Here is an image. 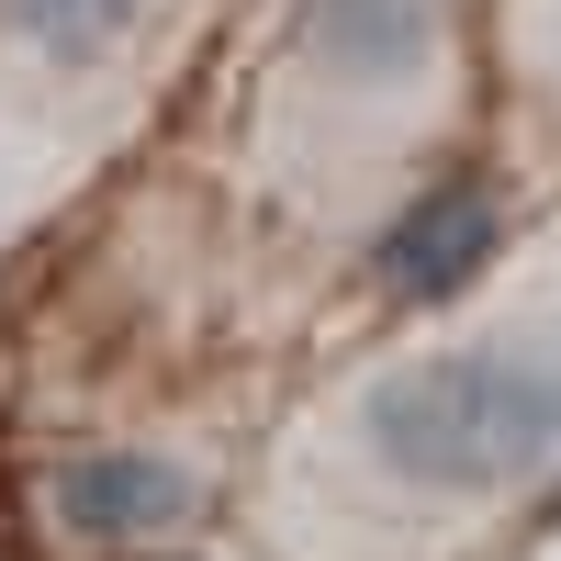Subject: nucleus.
Here are the masks:
<instances>
[{
  "mask_svg": "<svg viewBox=\"0 0 561 561\" xmlns=\"http://www.w3.org/2000/svg\"><path fill=\"white\" fill-rule=\"evenodd\" d=\"M561 494V248L460 280L404 348L359 359L270 460L293 561H460Z\"/></svg>",
  "mask_w": 561,
  "mask_h": 561,
  "instance_id": "obj_1",
  "label": "nucleus"
},
{
  "mask_svg": "<svg viewBox=\"0 0 561 561\" xmlns=\"http://www.w3.org/2000/svg\"><path fill=\"white\" fill-rule=\"evenodd\" d=\"M57 180H68V102L0 68V259H12V237L45 214Z\"/></svg>",
  "mask_w": 561,
  "mask_h": 561,
  "instance_id": "obj_5",
  "label": "nucleus"
},
{
  "mask_svg": "<svg viewBox=\"0 0 561 561\" xmlns=\"http://www.w3.org/2000/svg\"><path fill=\"white\" fill-rule=\"evenodd\" d=\"M158 23H169V0H0V68L57 90V102H90V90L135 79Z\"/></svg>",
  "mask_w": 561,
  "mask_h": 561,
  "instance_id": "obj_4",
  "label": "nucleus"
},
{
  "mask_svg": "<svg viewBox=\"0 0 561 561\" xmlns=\"http://www.w3.org/2000/svg\"><path fill=\"white\" fill-rule=\"evenodd\" d=\"M158 561H192V550H158Z\"/></svg>",
  "mask_w": 561,
  "mask_h": 561,
  "instance_id": "obj_6",
  "label": "nucleus"
},
{
  "mask_svg": "<svg viewBox=\"0 0 561 561\" xmlns=\"http://www.w3.org/2000/svg\"><path fill=\"white\" fill-rule=\"evenodd\" d=\"M449 79V0H293L270 79V147L293 180H348L427 124Z\"/></svg>",
  "mask_w": 561,
  "mask_h": 561,
  "instance_id": "obj_2",
  "label": "nucleus"
},
{
  "mask_svg": "<svg viewBox=\"0 0 561 561\" xmlns=\"http://www.w3.org/2000/svg\"><path fill=\"white\" fill-rule=\"evenodd\" d=\"M214 505V472L192 449H147V438H124V449H79L45 472V528L79 539V550H113V561H158L192 539V517Z\"/></svg>",
  "mask_w": 561,
  "mask_h": 561,
  "instance_id": "obj_3",
  "label": "nucleus"
},
{
  "mask_svg": "<svg viewBox=\"0 0 561 561\" xmlns=\"http://www.w3.org/2000/svg\"><path fill=\"white\" fill-rule=\"evenodd\" d=\"M550 561H561V550H550Z\"/></svg>",
  "mask_w": 561,
  "mask_h": 561,
  "instance_id": "obj_7",
  "label": "nucleus"
}]
</instances>
